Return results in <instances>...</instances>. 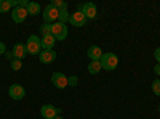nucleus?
<instances>
[{"mask_svg": "<svg viewBox=\"0 0 160 119\" xmlns=\"http://www.w3.org/2000/svg\"><path fill=\"white\" fill-rule=\"evenodd\" d=\"M99 61H101L102 69H106V71H114L117 66H118V57L115 53H112V51L102 53V57H101Z\"/></svg>", "mask_w": 160, "mask_h": 119, "instance_id": "f257e3e1", "label": "nucleus"}, {"mask_svg": "<svg viewBox=\"0 0 160 119\" xmlns=\"http://www.w3.org/2000/svg\"><path fill=\"white\" fill-rule=\"evenodd\" d=\"M26 48H28L29 55H40L42 53V39L37 35H29L28 42H26Z\"/></svg>", "mask_w": 160, "mask_h": 119, "instance_id": "f03ea898", "label": "nucleus"}, {"mask_svg": "<svg viewBox=\"0 0 160 119\" xmlns=\"http://www.w3.org/2000/svg\"><path fill=\"white\" fill-rule=\"evenodd\" d=\"M68 26L62 23H53L51 24V35L56 39V41H64L68 39Z\"/></svg>", "mask_w": 160, "mask_h": 119, "instance_id": "7ed1b4c3", "label": "nucleus"}, {"mask_svg": "<svg viewBox=\"0 0 160 119\" xmlns=\"http://www.w3.org/2000/svg\"><path fill=\"white\" fill-rule=\"evenodd\" d=\"M51 84L55 85L56 89L62 90V89H66V87H69V77L66 76V74H62V73H53V76H51Z\"/></svg>", "mask_w": 160, "mask_h": 119, "instance_id": "20e7f679", "label": "nucleus"}, {"mask_svg": "<svg viewBox=\"0 0 160 119\" xmlns=\"http://www.w3.org/2000/svg\"><path fill=\"white\" fill-rule=\"evenodd\" d=\"M58 18H59V11L50 3V5L43 10V21H45L47 24H53V23H58Z\"/></svg>", "mask_w": 160, "mask_h": 119, "instance_id": "39448f33", "label": "nucleus"}, {"mask_svg": "<svg viewBox=\"0 0 160 119\" xmlns=\"http://www.w3.org/2000/svg\"><path fill=\"white\" fill-rule=\"evenodd\" d=\"M40 114L43 116V119H55L56 116L61 114V110L55 108L53 105H43V106L40 108Z\"/></svg>", "mask_w": 160, "mask_h": 119, "instance_id": "423d86ee", "label": "nucleus"}, {"mask_svg": "<svg viewBox=\"0 0 160 119\" xmlns=\"http://www.w3.org/2000/svg\"><path fill=\"white\" fill-rule=\"evenodd\" d=\"M8 95L13 100H22L24 95H26V90L21 84H11L10 89H8Z\"/></svg>", "mask_w": 160, "mask_h": 119, "instance_id": "0eeeda50", "label": "nucleus"}, {"mask_svg": "<svg viewBox=\"0 0 160 119\" xmlns=\"http://www.w3.org/2000/svg\"><path fill=\"white\" fill-rule=\"evenodd\" d=\"M69 23L72 26H75V28H82V26L87 24V16L82 13V10H77L75 13H72L69 16Z\"/></svg>", "mask_w": 160, "mask_h": 119, "instance_id": "6e6552de", "label": "nucleus"}, {"mask_svg": "<svg viewBox=\"0 0 160 119\" xmlns=\"http://www.w3.org/2000/svg\"><path fill=\"white\" fill-rule=\"evenodd\" d=\"M82 13L87 16V19H95L96 15H98V10H96V5L95 3H91V2H87L82 5Z\"/></svg>", "mask_w": 160, "mask_h": 119, "instance_id": "1a4fd4ad", "label": "nucleus"}, {"mask_svg": "<svg viewBox=\"0 0 160 119\" xmlns=\"http://www.w3.org/2000/svg\"><path fill=\"white\" fill-rule=\"evenodd\" d=\"M26 18H28V10H26L24 7H16L11 11V19L15 23H24Z\"/></svg>", "mask_w": 160, "mask_h": 119, "instance_id": "9d476101", "label": "nucleus"}, {"mask_svg": "<svg viewBox=\"0 0 160 119\" xmlns=\"http://www.w3.org/2000/svg\"><path fill=\"white\" fill-rule=\"evenodd\" d=\"M38 60L43 64H50V63H53L56 60V51L55 50H43L42 53L38 55Z\"/></svg>", "mask_w": 160, "mask_h": 119, "instance_id": "9b49d317", "label": "nucleus"}, {"mask_svg": "<svg viewBox=\"0 0 160 119\" xmlns=\"http://www.w3.org/2000/svg\"><path fill=\"white\" fill-rule=\"evenodd\" d=\"M11 55H13L15 60H22V58H26V55H28V48H26L24 44H16L15 47H13Z\"/></svg>", "mask_w": 160, "mask_h": 119, "instance_id": "f8f14e48", "label": "nucleus"}, {"mask_svg": "<svg viewBox=\"0 0 160 119\" xmlns=\"http://www.w3.org/2000/svg\"><path fill=\"white\" fill-rule=\"evenodd\" d=\"M87 55H88V58H90L91 61H99L101 57H102V50H101V47H98V45H91V47L88 48V51H87Z\"/></svg>", "mask_w": 160, "mask_h": 119, "instance_id": "ddd939ff", "label": "nucleus"}, {"mask_svg": "<svg viewBox=\"0 0 160 119\" xmlns=\"http://www.w3.org/2000/svg\"><path fill=\"white\" fill-rule=\"evenodd\" d=\"M55 41L56 39L53 37L51 34L50 35H43L42 37V48L43 50H53V47H55Z\"/></svg>", "mask_w": 160, "mask_h": 119, "instance_id": "4468645a", "label": "nucleus"}, {"mask_svg": "<svg viewBox=\"0 0 160 119\" xmlns=\"http://www.w3.org/2000/svg\"><path fill=\"white\" fill-rule=\"evenodd\" d=\"M26 10H28V15H31V16H37L42 8H40V5H38L37 2H29V5L26 7Z\"/></svg>", "mask_w": 160, "mask_h": 119, "instance_id": "2eb2a0df", "label": "nucleus"}, {"mask_svg": "<svg viewBox=\"0 0 160 119\" xmlns=\"http://www.w3.org/2000/svg\"><path fill=\"white\" fill-rule=\"evenodd\" d=\"M101 69H102L101 61H90V64H88V73L90 74H98Z\"/></svg>", "mask_w": 160, "mask_h": 119, "instance_id": "dca6fc26", "label": "nucleus"}, {"mask_svg": "<svg viewBox=\"0 0 160 119\" xmlns=\"http://www.w3.org/2000/svg\"><path fill=\"white\" fill-rule=\"evenodd\" d=\"M11 10V0H0V13H8Z\"/></svg>", "mask_w": 160, "mask_h": 119, "instance_id": "f3484780", "label": "nucleus"}, {"mask_svg": "<svg viewBox=\"0 0 160 119\" xmlns=\"http://www.w3.org/2000/svg\"><path fill=\"white\" fill-rule=\"evenodd\" d=\"M51 5L55 7L58 11H62V10H68V3L66 2H62V0H53L51 2Z\"/></svg>", "mask_w": 160, "mask_h": 119, "instance_id": "a211bd4d", "label": "nucleus"}, {"mask_svg": "<svg viewBox=\"0 0 160 119\" xmlns=\"http://www.w3.org/2000/svg\"><path fill=\"white\" fill-rule=\"evenodd\" d=\"M69 13H68V10H62V11H59V18H58V23H62V24H66L69 21Z\"/></svg>", "mask_w": 160, "mask_h": 119, "instance_id": "6ab92c4d", "label": "nucleus"}, {"mask_svg": "<svg viewBox=\"0 0 160 119\" xmlns=\"http://www.w3.org/2000/svg\"><path fill=\"white\" fill-rule=\"evenodd\" d=\"M40 34H42V37L43 35H50L51 34V24H42V26H40Z\"/></svg>", "mask_w": 160, "mask_h": 119, "instance_id": "aec40b11", "label": "nucleus"}, {"mask_svg": "<svg viewBox=\"0 0 160 119\" xmlns=\"http://www.w3.org/2000/svg\"><path fill=\"white\" fill-rule=\"evenodd\" d=\"M152 92H154V95L160 97V79H155L152 82Z\"/></svg>", "mask_w": 160, "mask_h": 119, "instance_id": "412c9836", "label": "nucleus"}, {"mask_svg": "<svg viewBox=\"0 0 160 119\" xmlns=\"http://www.w3.org/2000/svg\"><path fill=\"white\" fill-rule=\"evenodd\" d=\"M21 68H22L21 60H15V58H13V61H11V69H13V71H19Z\"/></svg>", "mask_w": 160, "mask_h": 119, "instance_id": "4be33fe9", "label": "nucleus"}, {"mask_svg": "<svg viewBox=\"0 0 160 119\" xmlns=\"http://www.w3.org/2000/svg\"><path fill=\"white\" fill-rule=\"evenodd\" d=\"M77 82H78V81H77V76H69V85H71V87H75Z\"/></svg>", "mask_w": 160, "mask_h": 119, "instance_id": "5701e85b", "label": "nucleus"}, {"mask_svg": "<svg viewBox=\"0 0 160 119\" xmlns=\"http://www.w3.org/2000/svg\"><path fill=\"white\" fill-rule=\"evenodd\" d=\"M154 58L157 60V63H160V47L155 48V51H154Z\"/></svg>", "mask_w": 160, "mask_h": 119, "instance_id": "b1692460", "label": "nucleus"}, {"mask_svg": "<svg viewBox=\"0 0 160 119\" xmlns=\"http://www.w3.org/2000/svg\"><path fill=\"white\" fill-rule=\"evenodd\" d=\"M5 51H7V47L3 42H0V55H5Z\"/></svg>", "mask_w": 160, "mask_h": 119, "instance_id": "393cba45", "label": "nucleus"}, {"mask_svg": "<svg viewBox=\"0 0 160 119\" xmlns=\"http://www.w3.org/2000/svg\"><path fill=\"white\" fill-rule=\"evenodd\" d=\"M154 73H155V74H157V76H160V63H158V64H155V66H154Z\"/></svg>", "mask_w": 160, "mask_h": 119, "instance_id": "a878e982", "label": "nucleus"}, {"mask_svg": "<svg viewBox=\"0 0 160 119\" xmlns=\"http://www.w3.org/2000/svg\"><path fill=\"white\" fill-rule=\"evenodd\" d=\"M55 119H64V117H62V116H56Z\"/></svg>", "mask_w": 160, "mask_h": 119, "instance_id": "bb28decb", "label": "nucleus"}, {"mask_svg": "<svg viewBox=\"0 0 160 119\" xmlns=\"http://www.w3.org/2000/svg\"><path fill=\"white\" fill-rule=\"evenodd\" d=\"M158 113H160V105H158Z\"/></svg>", "mask_w": 160, "mask_h": 119, "instance_id": "cd10ccee", "label": "nucleus"}]
</instances>
